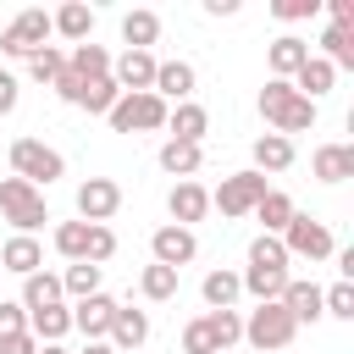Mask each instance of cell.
<instances>
[{
	"mask_svg": "<svg viewBox=\"0 0 354 354\" xmlns=\"http://www.w3.org/2000/svg\"><path fill=\"white\" fill-rule=\"evenodd\" d=\"M50 88H55V94H61V100H66V105H77V94H83V83H77V77H72V72H66V66H61V77H55V83H50Z\"/></svg>",
	"mask_w": 354,
	"mask_h": 354,
	"instance_id": "f6af8a7d",
	"label": "cell"
},
{
	"mask_svg": "<svg viewBox=\"0 0 354 354\" xmlns=\"http://www.w3.org/2000/svg\"><path fill=\"white\" fill-rule=\"evenodd\" d=\"M299 337V321L271 299V304H254L249 315H243V343L249 348H260V354H277V348H288Z\"/></svg>",
	"mask_w": 354,
	"mask_h": 354,
	"instance_id": "3957f363",
	"label": "cell"
},
{
	"mask_svg": "<svg viewBox=\"0 0 354 354\" xmlns=\"http://www.w3.org/2000/svg\"><path fill=\"white\" fill-rule=\"evenodd\" d=\"M116 210H122V183H116V177H88V183H77V221L105 227Z\"/></svg>",
	"mask_w": 354,
	"mask_h": 354,
	"instance_id": "9c48e42d",
	"label": "cell"
},
{
	"mask_svg": "<svg viewBox=\"0 0 354 354\" xmlns=\"http://www.w3.org/2000/svg\"><path fill=\"white\" fill-rule=\"evenodd\" d=\"M88 238H94V227H88V221H61V227H55V254H61V260H72V266H77V260H88Z\"/></svg>",
	"mask_w": 354,
	"mask_h": 354,
	"instance_id": "1f68e13d",
	"label": "cell"
},
{
	"mask_svg": "<svg viewBox=\"0 0 354 354\" xmlns=\"http://www.w3.org/2000/svg\"><path fill=\"white\" fill-rule=\"evenodd\" d=\"M100 271H105V266H88V260L66 266V271H61V293H72V299H88V293H100Z\"/></svg>",
	"mask_w": 354,
	"mask_h": 354,
	"instance_id": "e575fe53",
	"label": "cell"
},
{
	"mask_svg": "<svg viewBox=\"0 0 354 354\" xmlns=\"http://www.w3.org/2000/svg\"><path fill=\"white\" fill-rule=\"evenodd\" d=\"M17 100H22V83L0 66V116H11V111H17Z\"/></svg>",
	"mask_w": 354,
	"mask_h": 354,
	"instance_id": "7bdbcfd3",
	"label": "cell"
},
{
	"mask_svg": "<svg viewBox=\"0 0 354 354\" xmlns=\"http://www.w3.org/2000/svg\"><path fill=\"white\" fill-rule=\"evenodd\" d=\"M293 155H299V149H293V138H282V133H260V138H254V171H260V177H266V171H288Z\"/></svg>",
	"mask_w": 354,
	"mask_h": 354,
	"instance_id": "d4e9b609",
	"label": "cell"
},
{
	"mask_svg": "<svg viewBox=\"0 0 354 354\" xmlns=\"http://www.w3.org/2000/svg\"><path fill=\"white\" fill-rule=\"evenodd\" d=\"M260 116H266V127L282 133V138L315 127V105H310L293 83H282V77H266V88H260Z\"/></svg>",
	"mask_w": 354,
	"mask_h": 354,
	"instance_id": "6da1fadb",
	"label": "cell"
},
{
	"mask_svg": "<svg viewBox=\"0 0 354 354\" xmlns=\"http://www.w3.org/2000/svg\"><path fill=\"white\" fill-rule=\"evenodd\" d=\"M321 11V0H277L271 6V17H282V22H304V17H315Z\"/></svg>",
	"mask_w": 354,
	"mask_h": 354,
	"instance_id": "b9f144b4",
	"label": "cell"
},
{
	"mask_svg": "<svg viewBox=\"0 0 354 354\" xmlns=\"http://www.w3.org/2000/svg\"><path fill=\"white\" fill-rule=\"evenodd\" d=\"M177 277H183V271H171V266H155V260H149V266L138 271V293H144L149 304H166V299H177Z\"/></svg>",
	"mask_w": 354,
	"mask_h": 354,
	"instance_id": "f1b7e54d",
	"label": "cell"
},
{
	"mask_svg": "<svg viewBox=\"0 0 354 354\" xmlns=\"http://www.w3.org/2000/svg\"><path fill=\"white\" fill-rule=\"evenodd\" d=\"M66 72L77 77V83H94V77H111V50L105 44H72V55H66Z\"/></svg>",
	"mask_w": 354,
	"mask_h": 354,
	"instance_id": "44dd1931",
	"label": "cell"
},
{
	"mask_svg": "<svg viewBox=\"0 0 354 354\" xmlns=\"http://www.w3.org/2000/svg\"><path fill=\"white\" fill-rule=\"evenodd\" d=\"M11 177H22V183H33L39 194L50 188V183H61L66 177V155L61 149H50L44 138H11Z\"/></svg>",
	"mask_w": 354,
	"mask_h": 354,
	"instance_id": "7a4b0ae2",
	"label": "cell"
},
{
	"mask_svg": "<svg viewBox=\"0 0 354 354\" xmlns=\"http://www.w3.org/2000/svg\"><path fill=\"white\" fill-rule=\"evenodd\" d=\"M39 354H66V348L61 343H39Z\"/></svg>",
	"mask_w": 354,
	"mask_h": 354,
	"instance_id": "c3c4849f",
	"label": "cell"
},
{
	"mask_svg": "<svg viewBox=\"0 0 354 354\" xmlns=\"http://www.w3.org/2000/svg\"><path fill=\"white\" fill-rule=\"evenodd\" d=\"M199 293H205V304L210 310H232L238 304V293H243V282H238V271H205V282H199Z\"/></svg>",
	"mask_w": 354,
	"mask_h": 354,
	"instance_id": "83f0119b",
	"label": "cell"
},
{
	"mask_svg": "<svg viewBox=\"0 0 354 354\" xmlns=\"http://www.w3.org/2000/svg\"><path fill=\"white\" fill-rule=\"evenodd\" d=\"M111 83L122 94H149L155 88V55L149 50H122L111 55Z\"/></svg>",
	"mask_w": 354,
	"mask_h": 354,
	"instance_id": "8fae6325",
	"label": "cell"
},
{
	"mask_svg": "<svg viewBox=\"0 0 354 354\" xmlns=\"http://www.w3.org/2000/svg\"><path fill=\"white\" fill-rule=\"evenodd\" d=\"M282 249H288V260H332V254H337V238H332L326 221L293 216V221L282 227Z\"/></svg>",
	"mask_w": 354,
	"mask_h": 354,
	"instance_id": "52a82bcc",
	"label": "cell"
},
{
	"mask_svg": "<svg viewBox=\"0 0 354 354\" xmlns=\"http://www.w3.org/2000/svg\"><path fill=\"white\" fill-rule=\"evenodd\" d=\"M166 100L160 94H122L116 105H111V133H155V127H166Z\"/></svg>",
	"mask_w": 354,
	"mask_h": 354,
	"instance_id": "8992f818",
	"label": "cell"
},
{
	"mask_svg": "<svg viewBox=\"0 0 354 354\" xmlns=\"http://www.w3.org/2000/svg\"><path fill=\"white\" fill-rule=\"evenodd\" d=\"M310 171H315L321 183H343V177H354V144H321V149L310 155Z\"/></svg>",
	"mask_w": 354,
	"mask_h": 354,
	"instance_id": "7402d4cb",
	"label": "cell"
},
{
	"mask_svg": "<svg viewBox=\"0 0 354 354\" xmlns=\"http://www.w3.org/2000/svg\"><path fill=\"white\" fill-rule=\"evenodd\" d=\"M0 271H11V277H33V271H44V249H39V238L11 232V238L0 243Z\"/></svg>",
	"mask_w": 354,
	"mask_h": 354,
	"instance_id": "e0dca14e",
	"label": "cell"
},
{
	"mask_svg": "<svg viewBox=\"0 0 354 354\" xmlns=\"http://www.w3.org/2000/svg\"><path fill=\"white\" fill-rule=\"evenodd\" d=\"M205 326H210L216 348H232V343L243 337V315H238V310H205Z\"/></svg>",
	"mask_w": 354,
	"mask_h": 354,
	"instance_id": "d590c367",
	"label": "cell"
},
{
	"mask_svg": "<svg viewBox=\"0 0 354 354\" xmlns=\"http://www.w3.org/2000/svg\"><path fill=\"white\" fill-rule=\"evenodd\" d=\"M0 216L17 227V232H39L44 221H50V205H44V194L33 188V183H22V177H0Z\"/></svg>",
	"mask_w": 354,
	"mask_h": 354,
	"instance_id": "277c9868",
	"label": "cell"
},
{
	"mask_svg": "<svg viewBox=\"0 0 354 354\" xmlns=\"http://www.w3.org/2000/svg\"><path fill=\"white\" fill-rule=\"evenodd\" d=\"M199 166H205V144H177V138L160 144V171H171L177 183H188Z\"/></svg>",
	"mask_w": 354,
	"mask_h": 354,
	"instance_id": "484cf974",
	"label": "cell"
},
{
	"mask_svg": "<svg viewBox=\"0 0 354 354\" xmlns=\"http://www.w3.org/2000/svg\"><path fill=\"white\" fill-rule=\"evenodd\" d=\"M254 216H260V227H266V238H282V227L299 216V205L282 194V188H266V199L254 205Z\"/></svg>",
	"mask_w": 354,
	"mask_h": 354,
	"instance_id": "4316f807",
	"label": "cell"
},
{
	"mask_svg": "<svg viewBox=\"0 0 354 354\" xmlns=\"http://www.w3.org/2000/svg\"><path fill=\"white\" fill-rule=\"evenodd\" d=\"M166 210H171V227H188V232H194V221L210 216V188H199L194 177H188V183H171Z\"/></svg>",
	"mask_w": 354,
	"mask_h": 354,
	"instance_id": "7c38bea8",
	"label": "cell"
},
{
	"mask_svg": "<svg viewBox=\"0 0 354 354\" xmlns=\"http://www.w3.org/2000/svg\"><path fill=\"white\" fill-rule=\"evenodd\" d=\"M116 100H122V88H116L111 77H94V83H83V94H77V105H83L88 116H111Z\"/></svg>",
	"mask_w": 354,
	"mask_h": 354,
	"instance_id": "836d02e7",
	"label": "cell"
},
{
	"mask_svg": "<svg viewBox=\"0 0 354 354\" xmlns=\"http://www.w3.org/2000/svg\"><path fill=\"white\" fill-rule=\"evenodd\" d=\"M266 177L249 166V171H232V177H221V188L210 194V210H221V216H254V205L266 199Z\"/></svg>",
	"mask_w": 354,
	"mask_h": 354,
	"instance_id": "ba28073f",
	"label": "cell"
},
{
	"mask_svg": "<svg viewBox=\"0 0 354 354\" xmlns=\"http://www.w3.org/2000/svg\"><path fill=\"white\" fill-rule=\"evenodd\" d=\"M194 254H199V238H194L188 227H171V221H166V227H155V232H149V260H155V266L183 271Z\"/></svg>",
	"mask_w": 354,
	"mask_h": 354,
	"instance_id": "30bf717a",
	"label": "cell"
},
{
	"mask_svg": "<svg viewBox=\"0 0 354 354\" xmlns=\"http://www.w3.org/2000/svg\"><path fill=\"white\" fill-rule=\"evenodd\" d=\"M221 354H232V348H221Z\"/></svg>",
	"mask_w": 354,
	"mask_h": 354,
	"instance_id": "681fc988",
	"label": "cell"
},
{
	"mask_svg": "<svg viewBox=\"0 0 354 354\" xmlns=\"http://www.w3.org/2000/svg\"><path fill=\"white\" fill-rule=\"evenodd\" d=\"M166 127H171L177 144H205V133H210V111H205L199 100H183V105L166 111Z\"/></svg>",
	"mask_w": 354,
	"mask_h": 354,
	"instance_id": "ac0fdd59",
	"label": "cell"
},
{
	"mask_svg": "<svg viewBox=\"0 0 354 354\" xmlns=\"http://www.w3.org/2000/svg\"><path fill=\"white\" fill-rule=\"evenodd\" d=\"M28 315L33 310H50V304H66V293H61V277L55 271H33V277H22V299H17Z\"/></svg>",
	"mask_w": 354,
	"mask_h": 354,
	"instance_id": "603a6c76",
	"label": "cell"
},
{
	"mask_svg": "<svg viewBox=\"0 0 354 354\" xmlns=\"http://www.w3.org/2000/svg\"><path fill=\"white\" fill-rule=\"evenodd\" d=\"M288 83H293V88H299V94H304V100L315 105L321 94H332V83H337V66H326L321 55H310V61H304V66H299V72H293Z\"/></svg>",
	"mask_w": 354,
	"mask_h": 354,
	"instance_id": "cb8c5ba5",
	"label": "cell"
},
{
	"mask_svg": "<svg viewBox=\"0 0 354 354\" xmlns=\"http://www.w3.org/2000/svg\"><path fill=\"white\" fill-rule=\"evenodd\" d=\"M210 17H238V0H205Z\"/></svg>",
	"mask_w": 354,
	"mask_h": 354,
	"instance_id": "bcb514c9",
	"label": "cell"
},
{
	"mask_svg": "<svg viewBox=\"0 0 354 354\" xmlns=\"http://www.w3.org/2000/svg\"><path fill=\"white\" fill-rule=\"evenodd\" d=\"M111 315H116V299H111V293H88V299H77V304H72V326H77L88 343H105Z\"/></svg>",
	"mask_w": 354,
	"mask_h": 354,
	"instance_id": "5bb4252c",
	"label": "cell"
},
{
	"mask_svg": "<svg viewBox=\"0 0 354 354\" xmlns=\"http://www.w3.org/2000/svg\"><path fill=\"white\" fill-rule=\"evenodd\" d=\"M50 33H61V39H72V44H88V39H94V11H88L83 0H66L61 11H50Z\"/></svg>",
	"mask_w": 354,
	"mask_h": 354,
	"instance_id": "ffe728a7",
	"label": "cell"
},
{
	"mask_svg": "<svg viewBox=\"0 0 354 354\" xmlns=\"http://www.w3.org/2000/svg\"><path fill=\"white\" fill-rule=\"evenodd\" d=\"M155 39H160V17L155 11H127L122 17V44L127 50H149Z\"/></svg>",
	"mask_w": 354,
	"mask_h": 354,
	"instance_id": "4dcf8cb0",
	"label": "cell"
},
{
	"mask_svg": "<svg viewBox=\"0 0 354 354\" xmlns=\"http://www.w3.org/2000/svg\"><path fill=\"white\" fill-rule=\"evenodd\" d=\"M299 326H315L321 321V288L315 282H304V277H288V288H282V299H277Z\"/></svg>",
	"mask_w": 354,
	"mask_h": 354,
	"instance_id": "d6986e66",
	"label": "cell"
},
{
	"mask_svg": "<svg viewBox=\"0 0 354 354\" xmlns=\"http://www.w3.org/2000/svg\"><path fill=\"white\" fill-rule=\"evenodd\" d=\"M28 332H33L39 343H61V337L72 332V310H66V304H50V310H33V315H28Z\"/></svg>",
	"mask_w": 354,
	"mask_h": 354,
	"instance_id": "f546056e",
	"label": "cell"
},
{
	"mask_svg": "<svg viewBox=\"0 0 354 354\" xmlns=\"http://www.w3.org/2000/svg\"><path fill=\"white\" fill-rule=\"evenodd\" d=\"M194 83H199V72H194L188 61H155V88H149V94H160L166 105H171V100L183 105V100H194Z\"/></svg>",
	"mask_w": 354,
	"mask_h": 354,
	"instance_id": "2e32d148",
	"label": "cell"
},
{
	"mask_svg": "<svg viewBox=\"0 0 354 354\" xmlns=\"http://www.w3.org/2000/svg\"><path fill=\"white\" fill-rule=\"evenodd\" d=\"M0 354H39V337H33V332H17V337H0Z\"/></svg>",
	"mask_w": 354,
	"mask_h": 354,
	"instance_id": "ee69618b",
	"label": "cell"
},
{
	"mask_svg": "<svg viewBox=\"0 0 354 354\" xmlns=\"http://www.w3.org/2000/svg\"><path fill=\"white\" fill-rule=\"evenodd\" d=\"M321 61L326 66H354V33L348 28H321Z\"/></svg>",
	"mask_w": 354,
	"mask_h": 354,
	"instance_id": "d6a6232c",
	"label": "cell"
},
{
	"mask_svg": "<svg viewBox=\"0 0 354 354\" xmlns=\"http://www.w3.org/2000/svg\"><path fill=\"white\" fill-rule=\"evenodd\" d=\"M249 266H271V271H288V249H282V238H254L249 243Z\"/></svg>",
	"mask_w": 354,
	"mask_h": 354,
	"instance_id": "f35d334b",
	"label": "cell"
},
{
	"mask_svg": "<svg viewBox=\"0 0 354 354\" xmlns=\"http://www.w3.org/2000/svg\"><path fill=\"white\" fill-rule=\"evenodd\" d=\"M83 354H116V348H111V343H88Z\"/></svg>",
	"mask_w": 354,
	"mask_h": 354,
	"instance_id": "7dc6e473",
	"label": "cell"
},
{
	"mask_svg": "<svg viewBox=\"0 0 354 354\" xmlns=\"http://www.w3.org/2000/svg\"><path fill=\"white\" fill-rule=\"evenodd\" d=\"M321 315L354 321V282H332V288H321Z\"/></svg>",
	"mask_w": 354,
	"mask_h": 354,
	"instance_id": "74e56055",
	"label": "cell"
},
{
	"mask_svg": "<svg viewBox=\"0 0 354 354\" xmlns=\"http://www.w3.org/2000/svg\"><path fill=\"white\" fill-rule=\"evenodd\" d=\"M183 354H221L216 337H210V326H205V315H194V321L183 326Z\"/></svg>",
	"mask_w": 354,
	"mask_h": 354,
	"instance_id": "ab89813d",
	"label": "cell"
},
{
	"mask_svg": "<svg viewBox=\"0 0 354 354\" xmlns=\"http://www.w3.org/2000/svg\"><path fill=\"white\" fill-rule=\"evenodd\" d=\"M44 39H50V11L28 6V11H17V17L0 28V55H11V61H28L33 50H44Z\"/></svg>",
	"mask_w": 354,
	"mask_h": 354,
	"instance_id": "5b68a950",
	"label": "cell"
},
{
	"mask_svg": "<svg viewBox=\"0 0 354 354\" xmlns=\"http://www.w3.org/2000/svg\"><path fill=\"white\" fill-rule=\"evenodd\" d=\"M310 55H315V50H310L299 33H277V39L266 44V66H271V77H282V83H288V77H293Z\"/></svg>",
	"mask_w": 354,
	"mask_h": 354,
	"instance_id": "9a60e30c",
	"label": "cell"
},
{
	"mask_svg": "<svg viewBox=\"0 0 354 354\" xmlns=\"http://www.w3.org/2000/svg\"><path fill=\"white\" fill-rule=\"evenodd\" d=\"M61 66H66V50H55V44H44V50H33V55H28L33 83H55V77H61Z\"/></svg>",
	"mask_w": 354,
	"mask_h": 354,
	"instance_id": "8d00e7d4",
	"label": "cell"
},
{
	"mask_svg": "<svg viewBox=\"0 0 354 354\" xmlns=\"http://www.w3.org/2000/svg\"><path fill=\"white\" fill-rule=\"evenodd\" d=\"M17 332H28V310L17 299H0V337H17Z\"/></svg>",
	"mask_w": 354,
	"mask_h": 354,
	"instance_id": "60d3db41",
	"label": "cell"
},
{
	"mask_svg": "<svg viewBox=\"0 0 354 354\" xmlns=\"http://www.w3.org/2000/svg\"><path fill=\"white\" fill-rule=\"evenodd\" d=\"M105 343H111L116 354H133V348H144V343H149V310L116 304V315H111V332H105Z\"/></svg>",
	"mask_w": 354,
	"mask_h": 354,
	"instance_id": "4fadbf2b",
	"label": "cell"
}]
</instances>
